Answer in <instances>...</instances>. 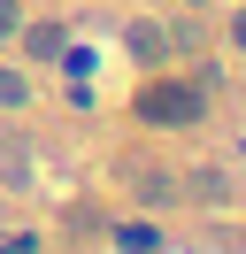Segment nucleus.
Masks as SVG:
<instances>
[{
  "instance_id": "1",
  "label": "nucleus",
  "mask_w": 246,
  "mask_h": 254,
  "mask_svg": "<svg viewBox=\"0 0 246 254\" xmlns=\"http://www.w3.org/2000/svg\"><path fill=\"white\" fill-rule=\"evenodd\" d=\"M138 116H154V124H192V116H200V93L154 85V100H138Z\"/></svg>"
},
{
  "instance_id": "2",
  "label": "nucleus",
  "mask_w": 246,
  "mask_h": 254,
  "mask_svg": "<svg viewBox=\"0 0 246 254\" xmlns=\"http://www.w3.org/2000/svg\"><path fill=\"white\" fill-rule=\"evenodd\" d=\"M23 100H31V77L23 69H0V108H23Z\"/></svg>"
},
{
  "instance_id": "3",
  "label": "nucleus",
  "mask_w": 246,
  "mask_h": 254,
  "mask_svg": "<svg viewBox=\"0 0 246 254\" xmlns=\"http://www.w3.org/2000/svg\"><path fill=\"white\" fill-rule=\"evenodd\" d=\"M23 31H31V54H39V62L62 54V23H23Z\"/></svg>"
},
{
  "instance_id": "4",
  "label": "nucleus",
  "mask_w": 246,
  "mask_h": 254,
  "mask_svg": "<svg viewBox=\"0 0 246 254\" xmlns=\"http://www.w3.org/2000/svg\"><path fill=\"white\" fill-rule=\"evenodd\" d=\"M184 192H192V200H223V177L200 170V177H184Z\"/></svg>"
},
{
  "instance_id": "5",
  "label": "nucleus",
  "mask_w": 246,
  "mask_h": 254,
  "mask_svg": "<svg viewBox=\"0 0 246 254\" xmlns=\"http://www.w3.org/2000/svg\"><path fill=\"white\" fill-rule=\"evenodd\" d=\"M23 31V8H15V0H0V39H15Z\"/></svg>"
},
{
  "instance_id": "6",
  "label": "nucleus",
  "mask_w": 246,
  "mask_h": 254,
  "mask_svg": "<svg viewBox=\"0 0 246 254\" xmlns=\"http://www.w3.org/2000/svg\"><path fill=\"white\" fill-rule=\"evenodd\" d=\"M231 47L246 54V8H239V16H231Z\"/></svg>"
}]
</instances>
